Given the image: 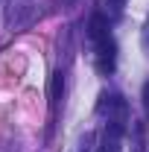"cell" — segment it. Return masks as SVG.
Listing matches in <instances>:
<instances>
[{
	"label": "cell",
	"mask_w": 149,
	"mask_h": 152,
	"mask_svg": "<svg viewBox=\"0 0 149 152\" xmlns=\"http://www.w3.org/2000/svg\"><path fill=\"white\" fill-rule=\"evenodd\" d=\"M143 105H146V108H149V82H146V85H143Z\"/></svg>",
	"instance_id": "obj_4"
},
{
	"label": "cell",
	"mask_w": 149,
	"mask_h": 152,
	"mask_svg": "<svg viewBox=\"0 0 149 152\" xmlns=\"http://www.w3.org/2000/svg\"><path fill=\"white\" fill-rule=\"evenodd\" d=\"M88 35L99 44V41H105L108 38V20L102 18V15H91V23H88Z\"/></svg>",
	"instance_id": "obj_2"
},
{
	"label": "cell",
	"mask_w": 149,
	"mask_h": 152,
	"mask_svg": "<svg viewBox=\"0 0 149 152\" xmlns=\"http://www.w3.org/2000/svg\"><path fill=\"white\" fill-rule=\"evenodd\" d=\"M108 3H117V6H120V3H126V0H108Z\"/></svg>",
	"instance_id": "obj_5"
},
{
	"label": "cell",
	"mask_w": 149,
	"mask_h": 152,
	"mask_svg": "<svg viewBox=\"0 0 149 152\" xmlns=\"http://www.w3.org/2000/svg\"><path fill=\"white\" fill-rule=\"evenodd\" d=\"M61 91H64V76H61V70H58V73L50 76V99H53V102H58Z\"/></svg>",
	"instance_id": "obj_3"
},
{
	"label": "cell",
	"mask_w": 149,
	"mask_h": 152,
	"mask_svg": "<svg viewBox=\"0 0 149 152\" xmlns=\"http://www.w3.org/2000/svg\"><path fill=\"white\" fill-rule=\"evenodd\" d=\"M96 70H99V73H111V70H114V44L108 41V38H105V41H99Z\"/></svg>",
	"instance_id": "obj_1"
}]
</instances>
